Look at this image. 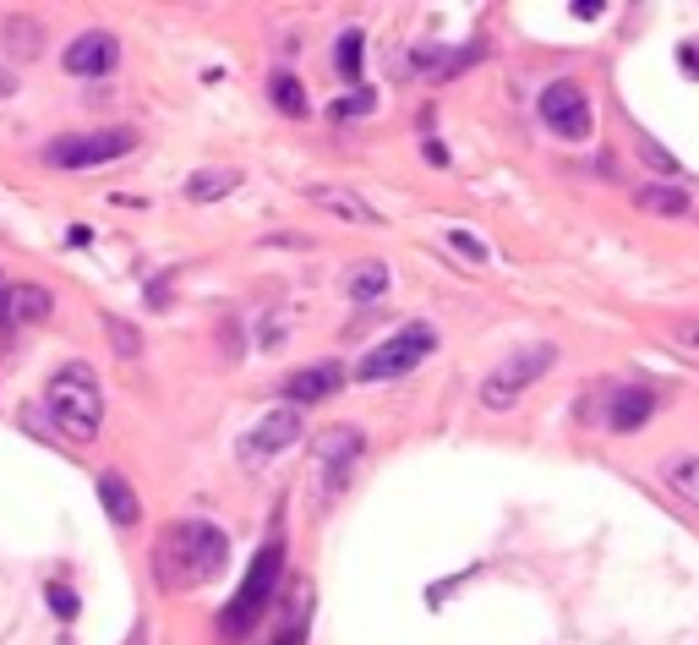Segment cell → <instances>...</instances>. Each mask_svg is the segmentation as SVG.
<instances>
[{
  "instance_id": "1f68e13d",
  "label": "cell",
  "mask_w": 699,
  "mask_h": 645,
  "mask_svg": "<svg viewBox=\"0 0 699 645\" xmlns=\"http://www.w3.org/2000/svg\"><path fill=\"white\" fill-rule=\"evenodd\" d=\"M11 318V285H6V280H0V322Z\"/></svg>"
},
{
  "instance_id": "4316f807",
  "label": "cell",
  "mask_w": 699,
  "mask_h": 645,
  "mask_svg": "<svg viewBox=\"0 0 699 645\" xmlns=\"http://www.w3.org/2000/svg\"><path fill=\"white\" fill-rule=\"evenodd\" d=\"M448 247H454L459 258H470V263H487V241L470 236V230H448Z\"/></svg>"
},
{
  "instance_id": "e0dca14e",
  "label": "cell",
  "mask_w": 699,
  "mask_h": 645,
  "mask_svg": "<svg viewBox=\"0 0 699 645\" xmlns=\"http://www.w3.org/2000/svg\"><path fill=\"white\" fill-rule=\"evenodd\" d=\"M634 203H640L645 214H662V219H684V214L695 208V197H689L678 181H651V186L634 192Z\"/></svg>"
},
{
  "instance_id": "9c48e42d",
  "label": "cell",
  "mask_w": 699,
  "mask_h": 645,
  "mask_svg": "<svg viewBox=\"0 0 699 645\" xmlns=\"http://www.w3.org/2000/svg\"><path fill=\"white\" fill-rule=\"evenodd\" d=\"M361 455H367V433H361V427H328V433L312 444V460H317V471H323V492H328V498L345 492V482H350V471H356Z\"/></svg>"
},
{
  "instance_id": "f546056e",
  "label": "cell",
  "mask_w": 699,
  "mask_h": 645,
  "mask_svg": "<svg viewBox=\"0 0 699 645\" xmlns=\"http://www.w3.org/2000/svg\"><path fill=\"white\" fill-rule=\"evenodd\" d=\"M11 94H17V72L0 61V99H11Z\"/></svg>"
},
{
  "instance_id": "30bf717a",
  "label": "cell",
  "mask_w": 699,
  "mask_h": 645,
  "mask_svg": "<svg viewBox=\"0 0 699 645\" xmlns=\"http://www.w3.org/2000/svg\"><path fill=\"white\" fill-rule=\"evenodd\" d=\"M61 66L72 77H110L121 66V39L110 28H83L66 50H61Z\"/></svg>"
},
{
  "instance_id": "f1b7e54d",
  "label": "cell",
  "mask_w": 699,
  "mask_h": 645,
  "mask_svg": "<svg viewBox=\"0 0 699 645\" xmlns=\"http://www.w3.org/2000/svg\"><path fill=\"white\" fill-rule=\"evenodd\" d=\"M673 345L684 350V356H699V318H684L673 328Z\"/></svg>"
},
{
  "instance_id": "603a6c76",
  "label": "cell",
  "mask_w": 699,
  "mask_h": 645,
  "mask_svg": "<svg viewBox=\"0 0 699 645\" xmlns=\"http://www.w3.org/2000/svg\"><path fill=\"white\" fill-rule=\"evenodd\" d=\"M55 313V296L44 285H11V318L17 322H44Z\"/></svg>"
},
{
  "instance_id": "cb8c5ba5",
  "label": "cell",
  "mask_w": 699,
  "mask_h": 645,
  "mask_svg": "<svg viewBox=\"0 0 699 645\" xmlns=\"http://www.w3.org/2000/svg\"><path fill=\"white\" fill-rule=\"evenodd\" d=\"M634 149L645 154V164H651L656 175H673V181L684 175V170H678V160H673V154H667V149H662V143L651 138V132H634Z\"/></svg>"
},
{
  "instance_id": "44dd1931",
  "label": "cell",
  "mask_w": 699,
  "mask_h": 645,
  "mask_svg": "<svg viewBox=\"0 0 699 645\" xmlns=\"http://www.w3.org/2000/svg\"><path fill=\"white\" fill-rule=\"evenodd\" d=\"M241 186V170H197L192 181H186V197L192 203H219V197H230Z\"/></svg>"
},
{
  "instance_id": "5b68a950",
  "label": "cell",
  "mask_w": 699,
  "mask_h": 645,
  "mask_svg": "<svg viewBox=\"0 0 699 645\" xmlns=\"http://www.w3.org/2000/svg\"><path fill=\"white\" fill-rule=\"evenodd\" d=\"M138 149L132 127H105V132H66L44 149V164L55 170H88V164H116Z\"/></svg>"
},
{
  "instance_id": "ffe728a7",
  "label": "cell",
  "mask_w": 699,
  "mask_h": 645,
  "mask_svg": "<svg viewBox=\"0 0 699 645\" xmlns=\"http://www.w3.org/2000/svg\"><path fill=\"white\" fill-rule=\"evenodd\" d=\"M269 99L280 105V116H290V121H306V116H312L306 83H301L295 72H274V77H269Z\"/></svg>"
},
{
  "instance_id": "ac0fdd59",
  "label": "cell",
  "mask_w": 699,
  "mask_h": 645,
  "mask_svg": "<svg viewBox=\"0 0 699 645\" xmlns=\"http://www.w3.org/2000/svg\"><path fill=\"white\" fill-rule=\"evenodd\" d=\"M662 482H667V492H673L678 503L699 509V455H673V460H662Z\"/></svg>"
},
{
  "instance_id": "d6986e66",
  "label": "cell",
  "mask_w": 699,
  "mask_h": 645,
  "mask_svg": "<svg viewBox=\"0 0 699 645\" xmlns=\"http://www.w3.org/2000/svg\"><path fill=\"white\" fill-rule=\"evenodd\" d=\"M389 263H356L350 274H345V296L356 302V307H367V302H378L383 291H389Z\"/></svg>"
},
{
  "instance_id": "8fae6325",
  "label": "cell",
  "mask_w": 699,
  "mask_h": 645,
  "mask_svg": "<svg viewBox=\"0 0 699 645\" xmlns=\"http://www.w3.org/2000/svg\"><path fill=\"white\" fill-rule=\"evenodd\" d=\"M345 389V367L339 361H317V367H301V372H290L284 378V400L301 411V405H323V400H334Z\"/></svg>"
},
{
  "instance_id": "3957f363",
  "label": "cell",
  "mask_w": 699,
  "mask_h": 645,
  "mask_svg": "<svg viewBox=\"0 0 699 645\" xmlns=\"http://www.w3.org/2000/svg\"><path fill=\"white\" fill-rule=\"evenodd\" d=\"M44 411L55 422V433L66 444H94L99 427H105V394H99V378L94 367L72 361L50 378V394H44Z\"/></svg>"
},
{
  "instance_id": "6da1fadb",
  "label": "cell",
  "mask_w": 699,
  "mask_h": 645,
  "mask_svg": "<svg viewBox=\"0 0 699 645\" xmlns=\"http://www.w3.org/2000/svg\"><path fill=\"white\" fill-rule=\"evenodd\" d=\"M159 586L164 591H192V586H214L225 569H230V536L214 525V520H181L164 547H159Z\"/></svg>"
},
{
  "instance_id": "277c9868",
  "label": "cell",
  "mask_w": 699,
  "mask_h": 645,
  "mask_svg": "<svg viewBox=\"0 0 699 645\" xmlns=\"http://www.w3.org/2000/svg\"><path fill=\"white\" fill-rule=\"evenodd\" d=\"M432 350H437V328H432V322H405V328H394L389 339H378V345L350 367V378H356V383H394V378L416 372Z\"/></svg>"
},
{
  "instance_id": "4fadbf2b",
  "label": "cell",
  "mask_w": 699,
  "mask_h": 645,
  "mask_svg": "<svg viewBox=\"0 0 699 645\" xmlns=\"http://www.w3.org/2000/svg\"><path fill=\"white\" fill-rule=\"evenodd\" d=\"M39 50H44V22L22 17V11H6L0 17V55L11 66H28V61H39Z\"/></svg>"
},
{
  "instance_id": "484cf974",
  "label": "cell",
  "mask_w": 699,
  "mask_h": 645,
  "mask_svg": "<svg viewBox=\"0 0 699 645\" xmlns=\"http://www.w3.org/2000/svg\"><path fill=\"white\" fill-rule=\"evenodd\" d=\"M44 602L55 608V619H77V613H83V602H77L72 586H44Z\"/></svg>"
},
{
  "instance_id": "52a82bcc",
  "label": "cell",
  "mask_w": 699,
  "mask_h": 645,
  "mask_svg": "<svg viewBox=\"0 0 699 645\" xmlns=\"http://www.w3.org/2000/svg\"><path fill=\"white\" fill-rule=\"evenodd\" d=\"M542 110V127L558 138V143H585L596 132V110H590V94L574 83V77H553L536 99Z\"/></svg>"
},
{
  "instance_id": "5bb4252c",
  "label": "cell",
  "mask_w": 699,
  "mask_h": 645,
  "mask_svg": "<svg viewBox=\"0 0 699 645\" xmlns=\"http://www.w3.org/2000/svg\"><path fill=\"white\" fill-rule=\"evenodd\" d=\"M306 203L345 219V225H383V214L361 197V192H345V186H306Z\"/></svg>"
},
{
  "instance_id": "7a4b0ae2",
  "label": "cell",
  "mask_w": 699,
  "mask_h": 645,
  "mask_svg": "<svg viewBox=\"0 0 699 645\" xmlns=\"http://www.w3.org/2000/svg\"><path fill=\"white\" fill-rule=\"evenodd\" d=\"M280 580H284V536H269V547H258V558H252L241 591L219 608V641H230V645L247 641V635L263 624V613L280 608V602H274Z\"/></svg>"
},
{
  "instance_id": "9a60e30c",
  "label": "cell",
  "mask_w": 699,
  "mask_h": 645,
  "mask_svg": "<svg viewBox=\"0 0 699 645\" xmlns=\"http://www.w3.org/2000/svg\"><path fill=\"white\" fill-rule=\"evenodd\" d=\"M651 411H656V389H651V383H629V389L612 394V405H607V427L629 438V433H640V427L651 422Z\"/></svg>"
},
{
  "instance_id": "2e32d148",
  "label": "cell",
  "mask_w": 699,
  "mask_h": 645,
  "mask_svg": "<svg viewBox=\"0 0 699 645\" xmlns=\"http://www.w3.org/2000/svg\"><path fill=\"white\" fill-rule=\"evenodd\" d=\"M99 503H105V514H110V525H142V503L138 492H132V482L121 477V471H105L99 477Z\"/></svg>"
},
{
  "instance_id": "4dcf8cb0",
  "label": "cell",
  "mask_w": 699,
  "mask_h": 645,
  "mask_svg": "<svg viewBox=\"0 0 699 645\" xmlns=\"http://www.w3.org/2000/svg\"><path fill=\"white\" fill-rule=\"evenodd\" d=\"M421 154H426V160H432V164H448V149H443V143H426Z\"/></svg>"
},
{
  "instance_id": "7c38bea8",
  "label": "cell",
  "mask_w": 699,
  "mask_h": 645,
  "mask_svg": "<svg viewBox=\"0 0 699 645\" xmlns=\"http://www.w3.org/2000/svg\"><path fill=\"white\" fill-rule=\"evenodd\" d=\"M306 641H312V591L295 586L280 608H274V619L263 630V645H306Z\"/></svg>"
},
{
  "instance_id": "83f0119b",
  "label": "cell",
  "mask_w": 699,
  "mask_h": 645,
  "mask_svg": "<svg viewBox=\"0 0 699 645\" xmlns=\"http://www.w3.org/2000/svg\"><path fill=\"white\" fill-rule=\"evenodd\" d=\"M105 328H110V339H116V356H138L142 350V334L138 328H127L121 318H105Z\"/></svg>"
},
{
  "instance_id": "7402d4cb",
  "label": "cell",
  "mask_w": 699,
  "mask_h": 645,
  "mask_svg": "<svg viewBox=\"0 0 699 645\" xmlns=\"http://www.w3.org/2000/svg\"><path fill=\"white\" fill-rule=\"evenodd\" d=\"M361 61H367V33L361 28H345L339 33V50H334V66L350 88H361Z\"/></svg>"
},
{
  "instance_id": "ba28073f",
  "label": "cell",
  "mask_w": 699,
  "mask_h": 645,
  "mask_svg": "<svg viewBox=\"0 0 699 645\" xmlns=\"http://www.w3.org/2000/svg\"><path fill=\"white\" fill-rule=\"evenodd\" d=\"M301 438H306L301 411H295V405H280V411H269L263 422L247 427V438H241V460H247V466H269V460H280L284 449H295Z\"/></svg>"
},
{
  "instance_id": "d4e9b609",
  "label": "cell",
  "mask_w": 699,
  "mask_h": 645,
  "mask_svg": "<svg viewBox=\"0 0 699 645\" xmlns=\"http://www.w3.org/2000/svg\"><path fill=\"white\" fill-rule=\"evenodd\" d=\"M372 110H378V94L372 88H356V94H345L334 105V121H356V116H372Z\"/></svg>"
},
{
  "instance_id": "8992f818",
  "label": "cell",
  "mask_w": 699,
  "mask_h": 645,
  "mask_svg": "<svg viewBox=\"0 0 699 645\" xmlns=\"http://www.w3.org/2000/svg\"><path fill=\"white\" fill-rule=\"evenodd\" d=\"M558 367V345H525V350H514L487 383H481V405L487 411H509L536 378H547Z\"/></svg>"
},
{
  "instance_id": "d6a6232c",
  "label": "cell",
  "mask_w": 699,
  "mask_h": 645,
  "mask_svg": "<svg viewBox=\"0 0 699 645\" xmlns=\"http://www.w3.org/2000/svg\"><path fill=\"white\" fill-rule=\"evenodd\" d=\"M684 66H689V72H695V77H699V50H695V44L684 50Z\"/></svg>"
}]
</instances>
